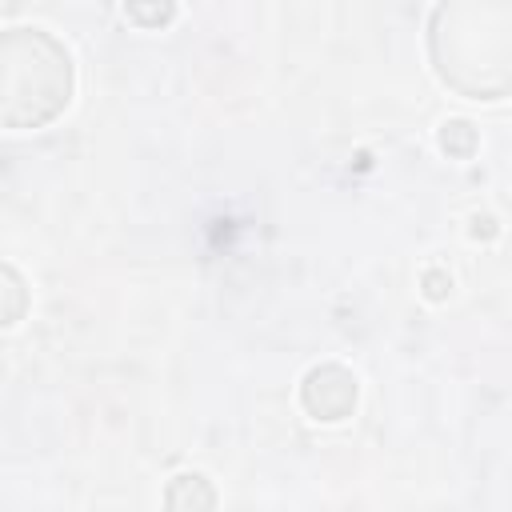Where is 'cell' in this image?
Returning <instances> with one entry per match:
<instances>
[{"label":"cell","mask_w":512,"mask_h":512,"mask_svg":"<svg viewBox=\"0 0 512 512\" xmlns=\"http://www.w3.org/2000/svg\"><path fill=\"white\" fill-rule=\"evenodd\" d=\"M424 52L448 92L476 104L512 100V0H436Z\"/></svg>","instance_id":"1"},{"label":"cell","mask_w":512,"mask_h":512,"mask_svg":"<svg viewBox=\"0 0 512 512\" xmlns=\"http://www.w3.org/2000/svg\"><path fill=\"white\" fill-rule=\"evenodd\" d=\"M76 92V64L64 40L44 28L0 36V124L12 132L52 124Z\"/></svg>","instance_id":"2"},{"label":"cell","mask_w":512,"mask_h":512,"mask_svg":"<svg viewBox=\"0 0 512 512\" xmlns=\"http://www.w3.org/2000/svg\"><path fill=\"white\" fill-rule=\"evenodd\" d=\"M360 380L344 364H316L300 380V408L320 424H340L356 412Z\"/></svg>","instance_id":"3"},{"label":"cell","mask_w":512,"mask_h":512,"mask_svg":"<svg viewBox=\"0 0 512 512\" xmlns=\"http://www.w3.org/2000/svg\"><path fill=\"white\" fill-rule=\"evenodd\" d=\"M164 504L168 508H212L216 504V492H212V484L200 472H180V476L168 480Z\"/></svg>","instance_id":"4"},{"label":"cell","mask_w":512,"mask_h":512,"mask_svg":"<svg viewBox=\"0 0 512 512\" xmlns=\"http://www.w3.org/2000/svg\"><path fill=\"white\" fill-rule=\"evenodd\" d=\"M124 16L136 24V28H168L176 20V0H124Z\"/></svg>","instance_id":"5"},{"label":"cell","mask_w":512,"mask_h":512,"mask_svg":"<svg viewBox=\"0 0 512 512\" xmlns=\"http://www.w3.org/2000/svg\"><path fill=\"white\" fill-rule=\"evenodd\" d=\"M440 148H444L448 156H456V160H468V156L476 152V128H472L468 120H448V124L440 128Z\"/></svg>","instance_id":"6"},{"label":"cell","mask_w":512,"mask_h":512,"mask_svg":"<svg viewBox=\"0 0 512 512\" xmlns=\"http://www.w3.org/2000/svg\"><path fill=\"white\" fill-rule=\"evenodd\" d=\"M4 292H8V308H4V324L12 328L24 316V280L12 264H4Z\"/></svg>","instance_id":"7"}]
</instances>
